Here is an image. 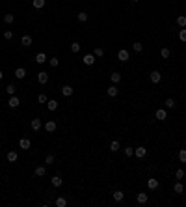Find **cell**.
<instances>
[{
  "label": "cell",
  "instance_id": "cell-21",
  "mask_svg": "<svg viewBox=\"0 0 186 207\" xmlns=\"http://www.w3.org/2000/svg\"><path fill=\"white\" fill-rule=\"evenodd\" d=\"M119 93V90H117V86H110V88H108V95H110V97H115V95H117Z\"/></svg>",
  "mask_w": 186,
  "mask_h": 207
},
{
  "label": "cell",
  "instance_id": "cell-29",
  "mask_svg": "<svg viewBox=\"0 0 186 207\" xmlns=\"http://www.w3.org/2000/svg\"><path fill=\"white\" fill-rule=\"evenodd\" d=\"M132 50H134V52H142V50H143V45L140 43V41H136V43L132 45Z\"/></svg>",
  "mask_w": 186,
  "mask_h": 207
},
{
  "label": "cell",
  "instance_id": "cell-36",
  "mask_svg": "<svg viewBox=\"0 0 186 207\" xmlns=\"http://www.w3.org/2000/svg\"><path fill=\"white\" fill-rule=\"evenodd\" d=\"M6 92H8L9 95H15V92H17V88H15V86H13V84H9V86H8V88H6Z\"/></svg>",
  "mask_w": 186,
  "mask_h": 207
},
{
  "label": "cell",
  "instance_id": "cell-5",
  "mask_svg": "<svg viewBox=\"0 0 186 207\" xmlns=\"http://www.w3.org/2000/svg\"><path fill=\"white\" fill-rule=\"evenodd\" d=\"M134 155H136V157H138V159H143V157H145V155H147V149H145V148H143V146H140V148H138V149H134Z\"/></svg>",
  "mask_w": 186,
  "mask_h": 207
},
{
  "label": "cell",
  "instance_id": "cell-30",
  "mask_svg": "<svg viewBox=\"0 0 186 207\" xmlns=\"http://www.w3.org/2000/svg\"><path fill=\"white\" fill-rule=\"evenodd\" d=\"M34 8H36V9L45 8V0H34Z\"/></svg>",
  "mask_w": 186,
  "mask_h": 207
},
{
  "label": "cell",
  "instance_id": "cell-9",
  "mask_svg": "<svg viewBox=\"0 0 186 207\" xmlns=\"http://www.w3.org/2000/svg\"><path fill=\"white\" fill-rule=\"evenodd\" d=\"M30 127H32L34 131H39V129H41V127H43V123H41V119H37V118H34V119H32V123H30Z\"/></svg>",
  "mask_w": 186,
  "mask_h": 207
},
{
  "label": "cell",
  "instance_id": "cell-14",
  "mask_svg": "<svg viewBox=\"0 0 186 207\" xmlns=\"http://www.w3.org/2000/svg\"><path fill=\"white\" fill-rule=\"evenodd\" d=\"M15 77H17V78H24V77H26V69H24V67H17V69H15Z\"/></svg>",
  "mask_w": 186,
  "mask_h": 207
},
{
  "label": "cell",
  "instance_id": "cell-18",
  "mask_svg": "<svg viewBox=\"0 0 186 207\" xmlns=\"http://www.w3.org/2000/svg\"><path fill=\"white\" fill-rule=\"evenodd\" d=\"M119 149H121V144H119L117 140H114V142H110V151H114V153H115V151H119Z\"/></svg>",
  "mask_w": 186,
  "mask_h": 207
},
{
  "label": "cell",
  "instance_id": "cell-35",
  "mask_svg": "<svg viewBox=\"0 0 186 207\" xmlns=\"http://www.w3.org/2000/svg\"><path fill=\"white\" fill-rule=\"evenodd\" d=\"M184 175H186V174H184V170H182V168H179L177 172H175V177H177V179H182Z\"/></svg>",
  "mask_w": 186,
  "mask_h": 207
},
{
  "label": "cell",
  "instance_id": "cell-28",
  "mask_svg": "<svg viewBox=\"0 0 186 207\" xmlns=\"http://www.w3.org/2000/svg\"><path fill=\"white\" fill-rule=\"evenodd\" d=\"M13 21H15L13 13H8V15H4V23H6V24H11Z\"/></svg>",
  "mask_w": 186,
  "mask_h": 207
},
{
  "label": "cell",
  "instance_id": "cell-20",
  "mask_svg": "<svg viewBox=\"0 0 186 207\" xmlns=\"http://www.w3.org/2000/svg\"><path fill=\"white\" fill-rule=\"evenodd\" d=\"M177 24L180 28H186V15H179V17H177Z\"/></svg>",
  "mask_w": 186,
  "mask_h": 207
},
{
  "label": "cell",
  "instance_id": "cell-43",
  "mask_svg": "<svg viewBox=\"0 0 186 207\" xmlns=\"http://www.w3.org/2000/svg\"><path fill=\"white\" fill-rule=\"evenodd\" d=\"M54 162V155H47L45 157V164H52Z\"/></svg>",
  "mask_w": 186,
  "mask_h": 207
},
{
  "label": "cell",
  "instance_id": "cell-37",
  "mask_svg": "<svg viewBox=\"0 0 186 207\" xmlns=\"http://www.w3.org/2000/svg\"><path fill=\"white\" fill-rule=\"evenodd\" d=\"M179 39H180V41H186V30L184 28L179 30Z\"/></svg>",
  "mask_w": 186,
  "mask_h": 207
},
{
  "label": "cell",
  "instance_id": "cell-25",
  "mask_svg": "<svg viewBox=\"0 0 186 207\" xmlns=\"http://www.w3.org/2000/svg\"><path fill=\"white\" fill-rule=\"evenodd\" d=\"M110 78H112V82H114V84L121 82V73H112V75H110Z\"/></svg>",
  "mask_w": 186,
  "mask_h": 207
},
{
  "label": "cell",
  "instance_id": "cell-11",
  "mask_svg": "<svg viewBox=\"0 0 186 207\" xmlns=\"http://www.w3.org/2000/svg\"><path fill=\"white\" fill-rule=\"evenodd\" d=\"M73 92H74V90H73V88H71V86H69V84L62 86V93L65 95V97H69V95H73Z\"/></svg>",
  "mask_w": 186,
  "mask_h": 207
},
{
  "label": "cell",
  "instance_id": "cell-42",
  "mask_svg": "<svg viewBox=\"0 0 186 207\" xmlns=\"http://www.w3.org/2000/svg\"><path fill=\"white\" fill-rule=\"evenodd\" d=\"M48 64H50V65H52V67H58V64H60V60H58V58H50V60H48Z\"/></svg>",
  "mask_w": 186,
  "mask_h": 207
},
{
  "label": "cell",
  "instance_id": "cell-41",
  "mask_svg": "<svg viewBox=\"0 0 186 207\" xmlns=\"http://www.w3.org/2000/svg\"><path fill=\"white\" fill-rule=\"evenodd\" d=\"M11 37H13V32H11V30H6V32H4V39H8V41H9Z\"/></svg>",
  "mask_w": 186,
  "mask_h": 207
},
{
  "label": "cell",
  "instance_id": "cell-22",
  "mask_svg": "<svg viewBox=\"0 0 186 207\" xmlns=\"http://www.w3.org/2000/svg\"><path fill=\"white\" fill-rule=\"evenodd\" d=\"M47 107H48V110H56V108H58V101H56V99L47 101Z\"/></svg>",
  "mask_w": 186,
  "mask_h": 207
},
{
  "label": "cell",
  "instance_id": "cell-10",
  "mask_svg": "<svg viewBox=\"0 0 186 207\" xmlns=\"http://www.w3.org/2000/svg\"><path fill=\"white\" fill-rule=\"evenodd\" d=\"M154 116H157V119H160V122H164V119L168 118V112H166L164 108H158V110H157V114H154Z\"/></svg>",
  "mask_w": 186,
  "mask_h": 207
},
{
  "label": "cell",
  "instance_id": "cell-12",
  "mask_svg": "<svg viewBox=\"0 0 186 207\" xmlns=\"http://www.w3.org/2000/svg\"><path fill=\"white\" fill-rule=\"evenodd\" d=\"M158 179H153V177H151V179H147V187H149V189L151 190H154V189H158Z\"/></svg>",
  "mask_w": 186,
  "mask_h": 207
},
{
  "label": "cell",
  "instance_id": "cell-40",
  "mask_svg": "<svg viewBox=\"0 0 186 207\" xmlns=\"http://www.w3.org/2000/svg\"><path fill=\"white\" fill-rule=\"evenodd\" d=\"M37 101H39V103H47L48 99H47V95H45V93H39L37 95Z\"/></svg>",
  "mask_w": 186,
  "mask_h": 207
},
{
  "label": "cell",
  "instance_id": "cell-4",
  "mask_svg": "<svg viewBox=\"0 0 186 207\" xmlns=\"http://www.w3.org/2000/svg\"><path fill=\"white\" fill-rule=\"evenodd\" d=\"M56 122H52V119H48L47 123H45V131H47V133H54V131H56Z\"/></svg>",
  "mask_w": 186,
  "mask_h": 207
},
{
  "label": "cell",
  "instance_id": "cell-23",
  "mask_svg": "<svg viewBox=\"0 0 186 207\" xmlns=\"http://www.w3.org/2000/svg\"><path fill=\"white\" fill-rule=\"evenodd\" d=\"M36 62H37V64H45V62H47V54H45V52H39L37 56H36Z\"/></svg>",
  "mask_w": 186,
  "mask_h": 207
},
{
  "label": "cell",
  "instance_id": "cell-1",
  "mask_svg": "<svg viewBox=\"0 0 186 207\" xmlns=\"http://www.w3.org/2000/svg\"><path fill=\"white\" fill-rule=\"evenodd\" d=\"M117 58H119V62H128V58H130L128 50H127V49H121V50L117 52Z\"/></svg>",
  "mask_w": 186,
  "mask_h": 207
},
{
  "label": "cell",
  "instance_id": "cell-38",
  "mask_svg": "<svg viewBox=\"0 0 186 207\" xmlns=\"http://www.w3.org/2000/svg\"><path fill=\"white\" fill-rule=\"evenodd\" d=\"M166 107H168V108H173V107H175V101H173L171 97H169V99H166Z\"/></svg>",
  "mask_w": 186,
  "mask_h": 207
},
{
  "label": "cell",
  "instance_id": "cell-46",
  "mask_svg": "<svg viewBox=\"0 0 186 207\" xmlns=\"http://www.w3.org/2000/svg\"><path fill=\"white\" fill-rule=\"evenodd\" d=\"M130 2H138V0H130Z\"/></svg>",
  "mask_w": 186,
  "mask_h": 207
},
{
  "label": "cell",
  "instance_id": "cell-33",
  "mask_svg": "<svg viewBox=\"0 0 186 207\" xmlns=\"http://www.w3.org/2000/svg\"><path fill=\"white\" fill-rule=\"evenodd\" d=\"M179 160H180V162H186V149L179 151Z\"/></svg>",
  "mask_w": 186,
  "mask_h": 207
},
{
  "label": "cell",
  "instance_id": "cell-13",
  "mask_svg": "<svg viewBox=\"0 0 186 207\" xmlns=\"http://www.w3.org/2000/svg\"><path fill=\"white\" fill-rule=\"evenodd\" d=\"M19 148L21 149H30V140L28 138H21L19 140Z\"/></svg>",
  "mask_w": 186,
  "mask_h": 207
},
{
  "label": "cell",
  "instance_id": "cell-16",
  "mask_svg": "<svg viewBox=\"0 0 186 207\" xmlns=\"http://www.w3.org/2000/svg\"><path fill=\"white\" fill-rule=\"evenodd\" d=\"M50 183H52L54 187H62V185H63V179L60 177V175H54V177L50 179Z\"/></svg>",
  "mask_w": 186,
  "mask_h": 207
},
{
  "label": "cell",
  "instance_id": "cell-34",
  "mask_svg": "<svg viewBox=\"0 0 186 207\" xmlns=\"http://www.w3.org/2000/svg\"><path fill=\"white\" fill-rule=\"evenodd\" d=\"M160 56H162V58H169V49L164 47L162 50H160Z\"/></svg>",
  "mask_w": 186,
  "mask_h": 207
},
{
  "label": "cell",
  "instance_id": "cell-26",
  "mask_svg": "<svg viewBox=\"0 0 186 207\" xmlns=\"http://www.w3.org/2000/svg\"><path fill=\"white\" fill-rule=\"evenodd\" d=\"M17 159H19L17 151H9V153H8V160H9V162H15Z\"/></svg>",
  "mask_w": 186,
  "mask_h": 207
},
{
  "label": "cell",
  "instance_id": "cell-3",
  "mask_svg": "<svg viewBox=\"0 0 186 207\" xmlns=\"http://www.w3.org/2000/svg\"><path fill=\"white\" fill-rule=\"evenodd\" d=\"M149 78H151V82H153V84H158L160 78H162V75H160V71H151Z\"/></svg>",
  "mask_w": 186,
  "mask_h": 207
},
{
  "label": "cell",
  "instance_id": "cell-39",
  "mask_svg": "<svg viewBox=\"0 0 186 207\" xmlns=\"http://www.w3.org/2000/svg\"><path fill=\"white\" fill-rule=\"evenodd\" d=\"M93 54H95V58H100V56L104 54V50H102V49H95V50H93Z\"/></svg>",
  "mask_w": 186,
  "mask_h": 207
},
{
  "label": "cell",
  "instance_id": "cell-2",
  "mask_svg": "<svg viewBox=\"0 0 186 207\" xmlns=\"http://www.w3.org/2000/svg\"><path fill=\"white\" fill-rule=\"evenodd\" d=\"M19 105H21L19 97H17V95H11V97H9V101H8V107H9V108H17Z\"/></svg>",
  "mask_w": 186,
  "mask_h": 207
},
{
  "label": "cell",
  "instance_id": "cell-6",
  "mask_svg": "<svg viewBox=\"0 0 186 207\" xmlns=\"http://www.w3.org/2000/svg\"><path fill=\"white\" fill-rule=\"evenodd\" d=\"M37 80H39V84H47L48 82V73L47 71H41L37 75Z\"/></svg>",
  "mask_w": 186,
  "mask_h": 207
},
{
  "label": "cell",
  "instance_id": "cell-32",
  "mask_svg": "<svg viewBox=\"0 0 186 207\" xmlns=\"http://www.w3.org/2000/svg\"><path fill=\"white\" fill-rule=\"evenodd\" d=\"M80 49H82V45H78V43H71V52H80Z\"/></svg>",
  "mask_w": 186,
  "mask_h": 207
},
{
  "label": "cell",
  "instance_id": "cell-44",
  "mask_svg": "<svg viewBox=\"0 0 186 207\" xmlns=\"http://www.w3.org/2000/svg\"><path fill=\"white\" fill-rule=\"evenodd\" d=\"M125 155H127V157H132V155H134V148H125Z\"/></svg>",
  "mask_w": 186,
  "mask_h": 207
},
{
  "label": "cell",
  "instance_id": "cell-7",
  "mask_svg": "<svg viewBox=\"0 0 186 207\" xmlns=\"http://www.w3.org/2000/svg\"><path fill=\"white\" fill-rule=\"evenodd\" d=\"M147 194H145V192H138V196H136V201H138V203L140 205H143V203H147Z\"/></svg>",
  "mask_w": 186,
  "mask_h": 207
},
{
  "label": "cell",
  "instance_id": "cell-45",
  "mask_svg": "<svg viewBox=\"0 0 186 207\" xmlns=\"http://www.w3.org/2000/svg\"><path fill=\"white\" fill-rule=\"evenodd\" d=\"M2 77H4V73H2V71H0V80H2Z\"/></svg>",
  "mask_w": 186,
  "mask_h": 207
},
{
  "label": "cell",
  "instance_id": "cell-31",
  "mask_svg": "<svg viewBox=\"0 0 186 207\" xmlns=\"http://www.w3.org/2000/svg\"><path fill=\"white\" fill-rule=\"evenodd\" d=\"M78 21H80V23H86V21H88V13H86V11H80V13H78Z\"/></svg>",
  "mask_w": 186,
  "mask_h": 207
},
{
  "label": "cell",
  "instance_id": "cell-19",
  "mask_svg": "<svg viewBox=\"0 0 186 207\" xmlns=\"http://www.w3.org/2000/svg\"><path fill=\"white\" fill-rule=\"evenodd\" d=\"M21 45H22V47H30V45H32V37H30V36H22Z\"/></svg>",
  "mask_w": 186,
  "mask_h": 207
},
{
  "label": "cell",
  "instance_id": "cell-17",
  "mask_svg": "<svg viewBox=\"0 0 186 207\" xmlns=\"http://www.w3.org/2000/svg\"><path fill=\"white\" fill-rule=\"evenodd\" d=\"M34 174H36L37 177H43V175L47 174V168H45V166H37V168H36V172H34Z\"/></svg>",
  "mask_w": 186,
  "mask_h": 207
},
{
  "label": "cell",
  "instance_id": "cell-27",
  "mask_svg": "<svg viewBox=\"0 0 186 207\" xmlns=\"http://www.w3.org/2000/svg\"><path fill=\"white\" fill-rule=\"evenodd\" d=\"M67 205V200L63 198V196H60V198H56V207H65Z\"/></svg>",
  "mask_w": 186,
  "mask_h": 207
},
{
  "label": "cell",
  "instance_id": "cell-15",
  "mask_svg": "<svg viewBox=\"0 0 186 207\" xmlns=\"http://www.w3.org/2000/svg\"><path fill=\"white\" fill-rule=\"evenodd\" d=\"M173 190H175L177 194H182V192H184V185L180 183V181H177V183L173 185Z\"/></svg>",
  "mask_w": 186,
  "mask_h": 207
},
{
  "label": "cell",
  "instance_id": "cell-24",
  "mask_svg": "<svg viewBox=\"0 0 186 207\" xmlns=\"http://www.w3.org/2000/svg\"><path fill=\"white\" fill-rule=\"evenodd\" d=\"M112 196H114V200H115V201H123V198H125V194L121 192V190H115Z\"/></svg>",
  "mask_w": 186,
  "mask_h": 207
},
{
  "label": "cell",
  "instance_id": "cell-8",
  "mask_svg": "<svg viewBox=\"0 0 186 207\" xmlns=\"http://www.w3.org/2000/svg\"><path fill=\"white\" fill-rule=\"evenodd\" d=\"M82 62L86 65H93L95 64V54H86V56L82 58Z\"/></svg>",
  "mask_w": 186,
  "mask_h": 207
}]
</instances>
